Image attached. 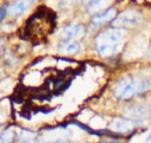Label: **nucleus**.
<instances>
[{"mask_svg":"<svg viewBox=\"0 0 151 143\" xmlns=\"http://www.w3.org/2000/svg\"><path fill=\"white\" fill-rule=\"evenodd\" d=\"M126 31L117 27H107L100 31L94 38L96 52L103 58L116 56L123 47Z\"/></svg>","mask_w":151,"mask_h":143,"instance_id":"nucleus-1","label":"nucleus"},{"mask_svg":"<svg viewBox=\"0 0 151 143\" xmlns=\"http://www.w3.org/2000/svg\"><path fill=\"white\" fill-rule=\"evenodd\" d=\"M149 89V80L136 77H124L116 82L113 86V96L120 100H127L136 95H140Z\"/></svg>","mask_w":151,"mask_h":143,"instance_id":"nucleus-2","label":"nucleus"},{"mask_svg":"<svg viewBox=\"0 0 151 143\" xmlns=\"http://www.w3.org/2000/svg\"><path fill=\"white\" fill-rule=\"evenodd\" d=\"M142 20H143V15L139 11L133 8H126L116 15V18L112 20V27L125 30L138 26L142 22Z\"/></svg>","mask_w":151,"mask_h":143,"instance_id":"nucleus-3","label":"nucleus"},{"mask_svg":"<svg viewBox=\"0 0 151 143\" xmlns=\"http://www.w3.org/2000/svg\"><path fill=\"white\" fill-rule=\"evenodd\" d=\"M123 116L124 118L131 119V121H137V122H144L151 116V108L146 104H132L123 110Z\"/></svg>","mask_w":151,"mask_h":143,"instance_id":"nucleus-4","label":"nucleus"},{"mask_svg":"<svg viewBox=\"0 0 151 143\" xmlns=\"http://www.w3.org/2000/svg\"><path fill=\"white\" fill-rule=\"evenodd\" d=\"M143 123L144 122L131 121L127 118H114L109 123L107 128H109V130L118 132V134H127V132H131L138 125H142Z\"/></svg>","mask_w":151,"mask_h":143,"instance_id":"nucleus-5","label":"nucleus"},{"mask_svg":"<svg viewBox=\"0 0 151 143\" xmlns=\"http://www.w3.org/2000/svg\"><path fill=\"white\" fill-rule=\"evenodd\" d=\"M85 34V27L83 24H67L61 28L60 38L64 41H78Z\"/></svg>","mask_w":151,"mask_h":143,"instance_id":"nucleus-6","label":"nucleus"},{"mask_svg":"<svg viewBox=\"0 0 151 143\" xmlns=\"http://www.w3.org/2000/svg\"><path fill=\"white\" fill-rule=\"evenodd\" d=\"M117 15V12H116V8L114 7H109L97 14H93L92 19H91V25L92 27H99L109 21L112 22V20L116 18Z\"/></svg>","mask_w":151,"mask_h":143,"instance_id":"nucleus-7","label":"nucleus"},{"mask_svg":"<svg viewBox=\"0 0 151 143\" xmlns=\"http://www.w3.org/2000/svg\"><path fill=\"white\" fill-rule=\"evenodd\" d=\"M31 1H14L5 7V13L9 17H19L29 7Z\"/></svg>","mask_w":151,"mask_h":143,"instance_id":"nucleus-8","label":"nucleus"},{"mask_svg":"<svg viewBox=\"0 0 151 143\" xmlns=\"http://www.w3.org/2000/svg\"><path fill=\"white\" fill-rule=\"evenodd\" d=\"M59 51L64 54H74L80 50V43L79 41H60L58 46Z\"/></svg>","mask_w":151,"mask_h":143,"instance_id":"nucleus-9","label":"nucleus"},{"mask_svg":"<svg viewBox=\"0 0 151 143\" xmlns=\"http://www.w3.org/2000/svg\"><path fill=\"white\" fill-rule=\"evenodd\" d=\"M105 4H106L105 1H91L87 5V9H88V12L97 14V13L106 9L105 8Z\"/></svg>","mask_w":151,"mask_h":143,"instance_id":"nucleus-10","label":"nucleus"},{"mask_svg":"<svg viewBox=\"0 0 151 143\" xmlns=\"http://www.w3.org/2000/svg\"><path fill=\"white\" fill-rule=\"evenodd\" d=\"M15 137V132L12 128H7L5 129L1 134H0V143H11Z\"/></svg>","mask_w":151,"mask_h":143,"instance_id":"nucleus-11","label":"nucleus"},{"mask_svg":"<svg viewBox=\"0 0 151 143\" xmlns=\"http://www.w3.org/2000/svg\"><path fill=\"white\" fill-rule=\"evenodd\" d=\"M33 136H34V132L31 131V130H27V129H21V130H20V134H19V137H20L22 141L32 139Z\"/></svg>","mask_w":151,"mask_h":143,"instance_id":"nucleus-12","label":"nucleus"},{"mask_svg":"<svg viewBox=\"0 0 151 143\" xmlns=\"http://www.w3.org/2000/svg\"><path fill=\"white\" fill-rule=\"evenodd\" d=\"M6 117H7V115L5 113V111H1V110H0V124L6 121Z\"/></svg>","mask_w":151,"mask_h":143,"instance_id":"nucleus-13","label":"nucleus"},{"mask_svg":"<svg viewBox=\"0 0 151 143\" xmlns=\"http://www.w3.org/2000/svg\"><path fill=\"white\" fill-rule=\"evenodd\" d=\"M21 143H40V141L37 139V138H32V139H28V141H22Z\"/></svg>","mask_w":151,"mask_h":143,"instance_id":"nucleus-14","label":"nucleus"},{"mask_svg":"<svg viewBox=\"0 0 151 143\" xmlns=\"http://www.w3.org/2000/svg\"><path fill=\"white\" fill-rule=\"evenodd\" d=\"M146 56H147L149 58H151V43H150V45H149V47H147V50H146Z\"/></svg>","mask_w":151,"mask_h":143,"instance_id":"nucleus-15","label":"nucleus"},{"mask_svg":"<svg viewBox=\"0 0 151 143\" xmlns=\"http://www.w3.org/2000/svg\"><path fill=\"white\" fill-rule=\"evenodd\" d=\"M100 143H119V142L118 141H111V139H104Z\"/></svg>","mask_w":151,"mask_h":143,"instance_id":"nucleus-16","label":"nucleus"},{"mask_svg":"<svg viewBox=\"0 0 151 143\" xmlns=\"http://www.w3.org/2000/svg\"><path fill=\"white\" fill-rule=\"evenodd\" d=\"M145 142H151V134H150V135L147 136V138L145 139Z\"/></svg>","mask_w":151,"mask_h":143,"instance_id":"nucleus-17","label":"nucleus"},{"mask_svg":"<svg viewBox=\"0 0 151 143\" xmlns=\"http://www.w3.org/2000/svg\"><path fill=\"white\" fill-rule=\"evenodd\" d=\"M1 46H2V39L0 38V48H1Z\"/></svg>","mask_w":151,"mask_h":143,"instance_id":"nucleus-18","label":"nucleus"},{"mask_svg":"<svg viewBox=\"0 0 151 143\" xmlns=\"http://www.w3.org/2000/svg\"><path fill=\"white\" fill-rule=\"evenodd\" d=\"M2 15H4V14H2V12H1V11H0V19H1V18H2Z\"/></svg>","mask_w":151,"mask_h":143,"instance_id":"nucleus-19","label":"nucleus"},{"mask_svg":"<svg viewBox=\"0 0 151 143\" xmlns=\"http://www.w3.org/2000/svg\"><path fill=\"white\" fill-rule=\"evenodd\" d=\"M1 129H2V124H0V131H1Z\"/></svg>","mask_w":151,"mask_h":143,"instance_id":"nucleus-20","label":"nucleus"}]
</instances>
